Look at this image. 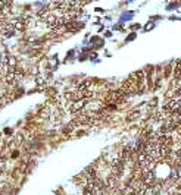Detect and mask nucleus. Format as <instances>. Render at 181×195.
Returning a JSON list of instances; mask_svg holds the SVG:
<instances>
[{"instance_id":"f257e3e1","label":"nucleus","mask_w":181,"mask_h":195,"mask_svg":"<svg viewBox=\"0 0 181 195\" xmlns=\"http://www.w3.org/2000/svg\"><path fill=\"white\" fill-rule=\"evenodd\" d=\"M84 104H86V100L83 98V100H78V101H75L72 106H71V110L72 112H77V110H80L81 107H84Z\"/></svg>"}]
</instances>
